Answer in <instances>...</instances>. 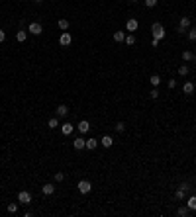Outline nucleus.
Masks as SVG:
<instances>
[{"instance_id": "5701e85b", "label": "nucleus", "mask_w": 196, "mask_h": 217, "mask_svg": "<svg viewBox=\"0 0 196 217\" xmlns=\"http://www.w3.org/2000/svg\"><path fill=\"white\" fill-rule=\"evenodd\" d=\"M188 39L190 41H196V28H190L188 29Z\"/></svg>"}, {"instance_id": "cd10ccee", "label": "nucleus", "mask_w": 196, "mask_h": 217, "mask_svg": "<svg viewBox=\"0 0 196 217\" xmlns=\"http://www.w3.org/2000/svg\"><path fill=\"white\" fill-rule=\"evenodd\" d=\"M174 198H177V200H184V190L178 188V190H177V194H174Z\"/></svg>"}, {"instance_id": "a211bd4d", "label": "nucleus", "mask_w": 196, "mask_h": 217, "mask_svg": "<svg viewBox=\"0 0 196 217\" xmlns=\"http://www.w3.org/2000/svg\"><path fill=\"white\" fill-rule=\"evenodd\" d=\"M126 45H135V35L134 33H130V35H126Z\"/></svg>"}, {"instance_id": "dca6fc26", "label": "nucleus", "mask_w": 196, "mask_h": 217, "mask_svg": "<svg viewBox=\"0 0 196 217\" xmlns=\"http://www.w3.org/2000/svg\"><path fill=\"white\" fill-rule=\"evenodd\" d=\"M178 28H182V29H188L190 28V18H186V16H182L181 18V25Z\"/></svg>"}, {"instance_id": "6ab92c4d", "label": "nucleus", "mask_w": 196, "mask_h": 217, "mask_svg": "<svg viewBox=\"0 0 196 217\" xmlns=\"http://www.w3.org/2000/svg\"><path fill=\"white\" fill-rule=\"evenodd\" d=\"M98 139H86V149H96Z\"/></svg>"}, {"instance_id": "6e6552de", "label": "nucleus", "mask_w": 196, "mask_h": 217, "mask_svg": "<svg viewBox=\"0 0 196 217\" xmlns=\"http://www.w3.org/2000/svg\"><path fill=\"white\" fill-rule=\"evenodd\" d=\"M73 145H75V149H77V151H81V149H84V147H86V141H84L82 137H77V139L73 141Z\"/></svg>"}, {"instance_id": "473e14b6", "label": "nucleus", "mask_w": 196, "mask_h": 217, "mask_svg": "<svg viewBox=\"0 0 196 217\" xmlns=\"http://www.w3.org/2000/svg\"><path fill=\"white\" fill-rule=\"evenodd\" d=\"M167 86H169V88H174V86H177V80H174V78H171V80L167 82Z\"/></svg>"}, {"instance_id": "423d86ee", "label": "nucleus", "mask_w": 196, "mask_h": 217, "mask_svg": "<svg viewBox=\"0 0 196 217\" xmlns=\"http://www.w3.org/2000/svg\"><path fill=\"white\" fill-rule=\"evenodd\" d=\"M77 129L81 131V133H88V129H90V123H88L86 119H82V121H78V123H77Z\"/></svg>"}, {"instance_id": "412c9836", "label": "nucleus", "mask_w": 196, "mask_h": 217, "mask_svg": "<svg viewBox=\"0 0 196 217\" xmlns=\"http://www.w3.org/2000/svg\"><path fill=\"white\" fill-rule=\"evenodd\" d=\"M178 75H181V76H186V75H188V67H186V65H181V67H178Z\"/></svg>"}, {"instance_id": "b1692460", "label": "nucleus", "mask_w": 196, "mask_h": 217, "mask_svg": "<svg viewBox=\"0 0 196 217\" xmlns=\"http://www.w3.org/2000/svg\"><path fill=\"white\" fill-rule=\"evenodd\" d=\"M47 125H49L51 129H55L57 125H59V119H57V118H51V119H49V123H47Z\"/></svg>"}, {"instance_id": "4c0bfd02", "label": "nucleus", "mask_w": 196, "mask_h": 217, "mask_svg": "<svg viewBox=\"0 0 196 217\" xmlns=\"http://www.w3.org/2000/svg\"><path fill=\"white\" fill-rule=\"evenodd\" d=\"M194 61H196V57H194Z\"/></svg>"}, {"instance_id": "1a4fd4ad", "label": "nucleus", "mask_w": 196, "mask_h": 217, "mask_svg": "<svg viewBox=\"0 0 196 217\" xmlns=\"http://www.w3.org/2000/svg\"><path fill=\"white\" fill-rule=\"evenodd\" d=\"M61 131H63V135H71L73 131H75V125H71V123H63V125H61Z\"/></svg>"}, {"instance_id": "a878e982", "label": "nucleus", "mask_w": 196, "mask_h": 217, "mask_svg": "<svg viewBox=\"0 0 196 217\" xmlns=\"http://www.w3.org/2000/svg\"><path fill=\"white\" fill-rule=\"evenodd\" d=\"M182 59H184V61H192V59H194V55H192L190 51H184V53H182Z\"/></svg>"}, {"instance_id": "72a5a7b5", "label": "nucleus", "mask_w": 196, "mask_h": 217, "mask_svg": "<svg viewBox=\"0 0 196 217\" xmlns=\"http://www.w3.org/2000/svg\"><path fill=\"white\" fill-rule=\"evenodd\" d=\"M149 96H151V98H157V96H159V90H151Z\"/></svg>"}, {"instance_id": "c85d7f7f", "label": "nucleus", "mask_w": 196, "mask_h": 217, "mask_svg": "<svg viewBox=\"0 0 196 217\" xmlns=\"http://www.w3.org/2000/svg\"><path fill=\"white\" fill-rule=\"evenodd\" d=\"M8 211L10 213H16L18 211V203H8Z\"/></svg>"}, {"instance_id": "c756f323", "label": "nucleus", "mask_w": 196, "mask_h": 217, "mask_svg": "<svg viewBox=\"0 0 196 217\" xmlns=\"http://www.w3.org/2000/svg\"><path fill=\"white\" fill-rule=\"evenodd\" d=\"M55 180H57V182H63V180H65V174H63V172H55Z\"/></svg>"}, {"instance_id": "bb28decb", "label": "nucleus", "mask_w": 196, "mask_h": 217, "mask_svg": "<svg viewBox=\"0 0 196 217\" xmlns=\"http://www.w3.org/2000/svg\"><path fill=\"white\" fill-rule=\"evenodd\" d=\"M124 129H126V123H124V121H118V123H116V131H120V133H122Z\"/></svg>"}, {"instance_id": "f704fd0d", "label": "nucleus", "mask_w": 196, "mask_h": 217, "mask_svg": "<svg viewBox=\"0 0 196 217\" xmlns=\"http://www.w3.org/2000/svg\"><path fill=\"white\" fill-rule=\"evenodd\" d=\"M178 188H181V190H184V192H186V190H188V184H186V182H182V184H181V186H178Z\"/></svg>"}, {"instance_id": "e433bc0d", "label": "nucleus", "mask_w": 196, "mask_h": 217, "mask_svg": "<svg viewBox=\"0 0 196 217\" xmlns=\"http://www.w3.org/2000/svg\"><path fill=\"white\" fill-rule=\"evenodd\" d=\"M130 2H137V0H130Z\"/></svg>"}, {"instance_id": "20e7f679", "label": "nucleus", "mask_w": 196, "mask_h": 217, "mask_svg": "<svg viewBox=\"0 0 196 217\" xmlns=\"http://www.w3.org/2000/svg\"><path fill=\"white\" fill-rule=\"evenodd\" d=\"M59 43L63 45V47H69L73 43V37H71V33H69V31H63L61 33V37H59Z\"/></svg>"}, {"instance_id": "2eb2a0df", "label": "nucleus", "mask_w": 196, "mask_h": 217, "mask_svg": "<svg viewBox=\"0 0 196 217\" xmlns=\"http://www.w3.org/2000/svg\"><path fill=\"white\" fill-rule=\"evenodd\" d=\"M182 92H184V94H192V92H194V84H192V82H184Z\"/></svg>"}, {"instance_id": "ddd939ff", "label": "nucleus", "mask_w": 196, "mask_h": 217, "mask_svg": "<svg viewBox=\"0 0 196 217\" xmlns=\"http://www.w3.org/2000/svg\"><path fill=\"white\" fill-rule=\"evenodd\" d=\"M124 39H126V33H124V31H114V41H116V43H122Z\"/></svg>"}, {"instance_id": "7ed1b4c3", "label": "nucleus", "mask_w": 196, "mask_h": 217, "mask_svg": "<svg viewBox=\"0 0 196 217\" xmlns=\"http://www.w3.org/2000/svg\"><path fill=\"white\" fill-rule=\"evenodd\" d=\"M77 188H78V192H81V194H88V192L92 190V184L88 182V180H81Z\"/></svg>"}, {"instance_id": "aec40b11", "label": "nucleus", "mask_w": 196, "mask_h": 217, "mask_svg": "<svg viewBox=\"0 0 196 217\" xmlns=\"http://www.w3.org/2000/svg\"><path fill=\"white\" fill-rule=\"evenodd\" d=\"M149 80H151L153 86H159V84H161V76H159V75H153V76L149 78Z\"/></svg>"}, {"instance_id": "4be33fe9", "label": "nucleus", "mask_w": 196, "mask_h": 217, "mask_svg": "<svg viewBox=\"0 0 196 217\" xmlns=\"http://www.w3.org/2000/svg\"><path fill=\"white\" fill-rule=\"evenodd\" d=\"M59 28H61V29H69V20L61 18V20H59Z\"/></svg>"}, {"instance_id": "9b49d317", "label": "nucleus", "mask_w": 196, "mask_h": 217, "mask_svg": "<svg viewBox=\"0 0 196 217\" xmlns=\"http://www.w3.org/2000/svg\"><path fill=\"white\" fill-rule=\"evenodd\" d=\"M100 143H102L104 147H112V145H114V139H112L110 135H104L102 139H100Z\"/></svg>"}, {"instance_id": "f03ea898", "label": "nucleus", "mask_w": 196, "mask_h": 217, "mask_svg": "<svg viewBox=\"0 0 196 217\" xmlns=\"http://www.w3.org/2000/svg\"><path fill=\"white\" fill-rule=\"evenodd\" d=\"M28 31H30V33H34V35H41V33H43V25H41L39 22H31L28 25Z\"/></svg>"}, {"instance_id": "f3484780", "label": "nucleus", "mask_w": 196, "mask_h": 217, "mask_svg": "<svg viewBox=\"0 0 196 217\" xmlns=\"http://www.w3.org/2000/svg\"><path fill=\"white\" fill-rule=\"evenodd\" d=\"M41 192H43L45 196H51L53 192H55V188H53V184H45V186L41 188Z\"/></svg>"}, {"instance_id": "2f4dec72", "label": "nucleus", "mask_w": 196, "mask_h": 217, "mask_svg": "<svg viewBox=\"0 0 196 217\" xmlns=\"http://www.w3.org/2000/svg\"><path fill=\"white\" fill-rule=\"evenodd\" d=\"M4 41H6V31L0 29V43H4Z\"/></svg>"}, {"instance_id": "4468645a", "label": "nucleus", "mask_w": 196, "mask_h": 217, "mask_svg": "<svg viewBox=\"0 0 196 217\" xmlns=\"http://www.w3.org/2000/svg\"><path fill=\"white\" fill-rule=\"evenodd\" d=\"M186 207H188V209H192V211H196V196H190V198H188Z\"/></svg>"}, {"instance_id": "f257e3e1", "label": "nucleus", "mask_w": 196, "mask_h": 217, "mask_svg": "<svg viewBox=\"0 0 196 217\" xmlns=\"http://www.w3.org/2000/svg\"><path fill=\"white\" fill-rule=\"evenodd\" d=\"M151 33H153V39H163L165 37V28H163L159 22H155L151 25Z\"/></svg>"}, {"instance_id": "f8f14e48", "label": "nucleus", "mask_w": 196, "mask_h": 217, "mask_svg": "<svg viewBox=\"0 0 196 217\" xmlns=\"http://www.w3.org/2000/svg\"><path fill=\"white\" fill-rule=\"evenodd\" d=\"M26 37H28V33H26L24 29H18V31H16V39H18L20 43H24V41H26Z\"/></svg>"}, {"instance_id": "c9c22d12", "label": "nucleus", "mask_w": 196, "mask_h": 217, "mask_svg": "<svg viewBox=\"0 0 196 217\" xmlns=\"http://www.w3.org/2000/svg\"><path fill=\"white\" fill-rule=\"evenodd\" d=\"M34 2H35V4H39V2H43V0H34Z\"/></svg>"}, {"instance_id": "0eeeda50", "label": "nucleus", "mask_w": 196, "mask_h": 217, "mask_svg": "<svg viewBox=\"0 0 196 217\" xmlns=\"http://www.w3.org/2000/svg\"><path fill=\"white\" fill-rule=\"evenodd\" d=\"M137 28H139V24H137V20H134V18H130L128 22H126V29H128V31H135Z\"/></svg>"}, {"instance_id": "9d476101", "label": "nucleus", "mask_w": 196, "mask_h": 217, "mask_svg": "<svg viewBox=\"0 0 196 217\" xmlns=\"http://www.w3.org/2000/svg\"><path fill=\"white\" fill-rule=\"evenodd\" d=\"M69 114V108L65 104H61V106H57V115H59V118H65V115Z\"/></svg>"}, {"instance_id": "393cba45", "label": "nucleus", "mask_w": 196, "mask_h": 217, "mask_svg": "<svg viewBox=\"0 0 196 217\" xmlns=\"http://www.w3.org/2000/svg\"><path fill=\"white\" fill-rule=\"evenodd\" d=\"M177 213L181 215V217H186V215H188V207H178V209H177Z\"/></svg>"}, {"instance_id": "39448f33", "label": "nucleus", "mask_w": 196, "mask_h": 217, "mask_svg": "<svg viewBox=\"0 0 196 217\" xmlns=\"http://www.w3.org/2000/svg\"><path fill=\"white\" fill-rule=\"evenodd\" d=\"M18 200H20V203H30L31 202V194L26 192V190H22V192L18 194Z\"/></svg>"}, {"instance_id": "7c9ffc66", "label": "nucleus", "mask_w": 196, "mask_h": 217, "mask_svg": "<svg viewBox=\"0 0 196 217\" xmlns=\"http://www.w3.org/2000/svg\"><path fill=\"white\" fill-rule=\"evenodd\" d=\"M145 6H147V8H153V6H157V0H145Z\"/></svg>"}]
</instances>
